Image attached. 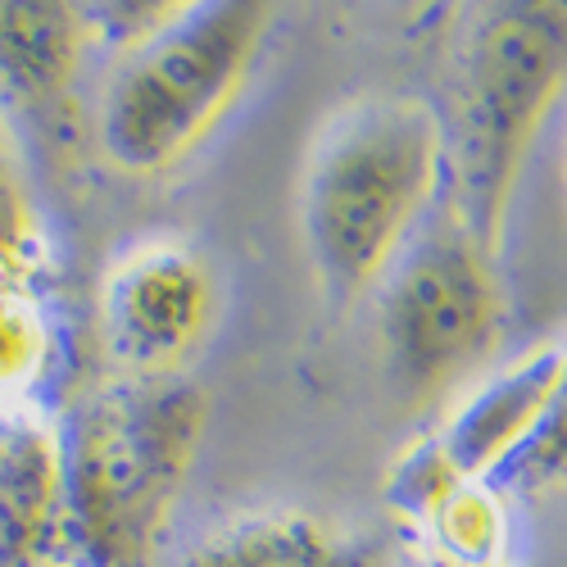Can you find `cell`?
I'll return each mask as SVG.
<instances>
[{
  "instance_id": "obj_1",
  "label": "cell",
  "mask_w": 567,
  "mask_h": 567,
  "mask_svg": "<svg viewBox=\"0 0 567 567\" xmlns=\"http://www.w3.org/2000/svg\"><path fill=\"white\" fill-rule=\"evenodd\" d=\"M441 186L445 123L422 96L368 91L322 118L300 177V231L337 313L377 296L427 227Z\"/></svg>"
},
{
  "instance_id": "obj_2",
  "label": "cell",
  "mask_w": 567,
  "mask_h": 567,
  "mask_svg": "<svg viewBox=\"0 0 567 567\" xmlns=\"http://www.w3.org/2000/svg\"><path fill=\"white\" fill-rule=\"evenodd\" d=\"M209 400L186 377H110L64 436L78 567H155L177 499L192 482Z\"/></svg>"
},
{
  "instance_id": "obj_3",
  "label": "cell",
  "mask_w": 567,
  "mask_h": 567,
  "mask_svg": "<svg viewBox=\"0 0 567 567\" xmlns=\"http://www.w3.org/2000/svg\"><path fill=\"white\" fill-rule=\"evenodd\" d=\"M567 91V0H495L463 55L445 209L491 250L545 114Z\"/></svg>"
},
{
  "instance_id": "obj_4",
  "label": "cell",
  "mask_w": 567,
  "mask_h": 567,
  "mask_svg": "<svg viewBox=\"0 0 567 567\" xmlns=\"http://www.w3.org/2000/svg\"><path fill=\"white\" fill-rule=\"evenodd\" d=\"M277 0H200L151 41L123 51L96 110L114 168H177L227 118L264 51Z\"/></svg>"
},
{
  "instance_id": "obj_5",
  "label": "cell",
  "mask_w": 567,
  "mask_h": 567,
  "mask_svg": "<svg viewBox=\"0 0 567 567\" xmlns=\"http://www.w3.org/2000/svg\"><path fill=\"white\" fill-rule=\"evenodd\" d=\"M372 300L382 372L409 409L458 391L504 337L499 250L477 241L450 209L427 218Z\"/></svg>"
},
{
  "instance_id": "obj_6",
  "label": "cell",
  "mask_w": 567,
  "mask_h": 567,
  "mask_svg": "<svg viewBox=\"0 0 567 567\" xmlns=\"http://www.w3.org/2000/svg\"><path fill=\"white\" fill-rule=\"evenodd\" d=\"M96 322L110 377H186L218 322V272L182 236H146L110 264Z\"/></svg>"
},
{
  "instance_id": "obj_7",
  "label": "cell",
  "mask_w": 567,
  "mask_h": 567,
  "mask_svg": "<svg viewBox=\"0 0 567 567\" xmlns=\"http://www.w3.org/2000/svg\"><path fill=\"white\" fill-rule=\"evenodd\" d=\"M0 567H78L64 436L37 404H0Z\"/></svg>"
},
{
  "instance_id": "obj_8",
  "label": "cell",
  "mask_w": 567,
  "mask_h": 567,
  "mask_svg": "<svg viewBox=\"0 0 567 567\" xmlns=\"http://www.w3.org/2000/svg\"><path fill=\"white\" fill-rule=\"evenodd\" d=\"M168 567H400L395 549L354 523L309 508L236 513Z\"/></svg>"
},
{
  "instance_id": "obj_9",
  "label": "cell",
  "mask_w": 567,
  "mask_h": 567,
  "mask_svg": "<svg viewBox=\"0 0 567 567\" xmlns=\"http://www.w3.org/2000/svg\"><path fill=\"white\" fill-rule=\"evenodd\" d=\"M86 32L78 0H0V101L55 114L82 73Z\"/></svg>"
},
{
  "instance_id": "obj_10",
  "label": "cell",
  "mask_w": 567,
  "mask_h": 567,
  "mask_svg": "<svg viewBox=\"0 0 567 567\" xmlns=\"http://www.w3.org/2000/svg\"><path fill=\"white\" fill-rule=\"evenodd\" d=\"M445 567H499L508 554V517L491 482H467L417 517Z\"/></svg>"
},
{
  "instance_id": "obj_11",
  "label": "cell",
  "mask_w": 567,
  "mask_h": 567,
  "mask_svg": "<svg viewBox=\"0 0 567 567\" xmlns=\"http://www.w3.org/2000/svg\"><path fill=\"white\" fill-rule=\"evenodd\" d=\"M55 337L37 287L0 281V404H32L37 382L51 368Z\"/></svg>"
},
{
  "instance_id": "obj_12",
  "label": "cell",
  "mask_w": 567,
  "mask_h": 567,
  "mask_svg": "<svg viewBox=\"0 0 567 567\" xmlns=\"http://www.w3.org/2000/svg\"><path fill=\"white\" fill-rule=\"evenodd\" d=\"M45 259V231L32 200V186L23 159L14 151V136L0 114V281L37 287V272Z\"/></svg>"
},
{
  "instance_id": "obj_13",
  "label": "cell",
  "mask_w": 567,
  "mask_h": 567,
  "mask_svg": "<svg viewBox=\"0 0 567 567\" xmlns=\"http://www.w3.org/2000/svg\"><path fill=\"white\" fill-rule=\"evenodd\" d=\"M499 482L523 486V491H567V368H563V382L540 417V427L517 450V458L504 467Z\"/></svg>"
},
{
  "instance_id": "obj_14",
  "label": "cell",
  "mask_w": 567,
  "mask_h": 567,
  "mask_svg": "<svg viewBox=\"0 0 567 567\" xmlns=\"http://www.w3.org/2000/svg\"><path fill=\"white\" fill-rule=\"evenodd\" d=\"M192 6H200V0H78L91 41L114 45L118 55L141 41H151L155 32H164Z\"/></svg>"
},
{
  "instance_id": "obj_15",
  "label": "cell",
  "mask_w": 567,
  "mask_h": 567,
  "mask_svg": "<svg viewBox=\"0 0 567 567\" xmlns=\"http://www.w3.org/2000/svg\"><path fill=\"white\" fill-rule=\"evenodd\" d=\"M563 177H567V141H563Z\"/></svg>"
}]
</instances>
